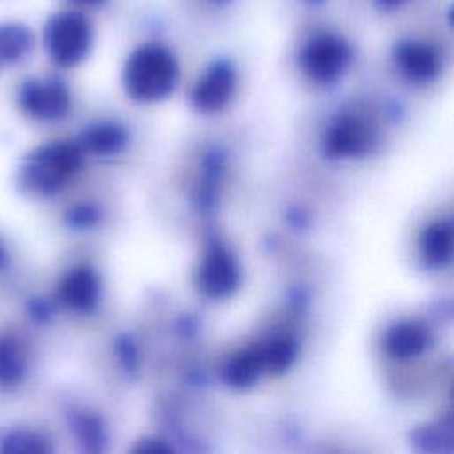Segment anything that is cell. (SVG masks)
<instances>
[{"instance_id":"8","label":"cell","mask_w":454,"mask_h":454,"mask_svg":"<svg viewBox=\"0 0 454 454\" xmlns=\"http://www.w3.org/2000/svg\"><path fill=\"white\" fill-rule=\"evenodd\" d=\"M101 296V278L90 266L69 270L59 284V298L74 312H92Z\"/></svg>"},{"instance_id":"9","label":"cell","mask_w":454,"mask_h":454,"mask_svg":"<svg viewBox=\"0 0 454 454\" xmlns=\"http://www.w3.org/2000/svg\"><path fill=\"white\" fill-rule=\"evenodd\" d=\"M395 59L403 73L413 80H429L440 69V59L434 48L419 41H406L399 44Z\"/></svg>"},{"instance_id":"11","label":"cell","mask_w":454,"mask_h":454,"mask_svg":"<svg viewBox=\"0 0 454 454\" xmlns=\"http://www.w3.org/2000/svg\"><path fill=\"white\" fill-rule=\"evenodd\" d=\"M34 46L32 30L18 21L0 23V71L25 59Z\"/></svg>"},{"instance_id":"24","label":"cell","mask_w":454,"mask_h":454,"mask_svg":"<svg viewBox=\"0 0 454 454\" xmlns=\"http://www.w3.org/2000/svg\"><path fill=\"white\" fill-rule=\"evenodd\" d=\"M450 21H452V25H454V7H452V11H450Z\"/></svg>"},{"instance_id":"12","label":"cell","mask_w":454,"mask_h":454,"mask_svg":"<svg viewBox=\"0 0 454 454\" xmlns=\"http://www.w3.org/2000/svg\"><path fill=\"white\" fill-rule=\"evenodd\" d=\"M128 144V131L115 122H99L82 135L80 145L89 153L110 156L121 153Z\"/></svg>"},{"instance_id":"13","label":"cell","mask_w":454,"mask_h":454,"mask_svg":"<svg viewBox=\"0 0 454 454\" xmlns=\"http://www.w3.org/2000/svg\"><path fill=\"white\" fill-rule=\"evenodd\" d=\"M25 372V364L18 344L7 337H0V383L16 385Z\"/></svg>"},{"instance_id":"15","label":"cell","mask_w":454,"mask_h":454,"mask_svg":"<svg viewBox=\"0 0 454 454\" xmlns=\"http://www.w3.org/2000/svg\"><path fill=\"white\" fill-rule=\"evenodd\" d=\"M266 371L280 372L284 371L294 358V342L289 337H278L270 344L262 346Z\"/></svg>"},{"instance_id":"18","label":"cell","mask_w":454,"mask_h":454,"mask_svg":"<svg viewBox=\"0 0 454 454\" xmlns=\"http://www.w3.org/2000/svg\"><path fill=\"white\" fill-rule=\"evenodd\" d=\"M119 348H121L119 353H121V358H122L124 365L126 367H133L135 365V348H133V344L128 342L126 339H122L119 342Z\"/></svg>"},{"instance_id":"5","label":"cell","mask_w":454,"mask_h":454,"mask_svg":"<svg viewBox=\"0 0 454 454\" xmlns=\"http://www.w3.org/2000/svg\"><path fill=\"white\" fill-rule=\"evenodd\" d=\"M351 59L346 41L333 34L314 35L300 53L301 69L316 82H330L342 74Z\"/></svg>"},{"instance_id":"14","label":"cell","mask_w":454,"mask_h":454,"mask_svg":"<svg viewBox=\"0 0 454 454\" xmlns=\"http://www.w3.org/2000/svg\"><path fill=\"white\" fill-rule=\"evenodd\" d=\"M2 450L11 452V454H43V452L51 450V447L46 442V438H43L37 433L16 431V433H11L9 436H5Z\"/></svg>"},{"instance_id":"16","label":"cell","mask_w":454,"mask_h":454,"mask_svg":"<svg viewBox=\"0 0 454 454\" xmlns=\"http://www.w3.org/2000/svg\"><path fill=\"white\" fill-rule=\"evenodd\" d=\"M74 427H76V434L82 438V442L87 445V449H90V450L101 449L105 434H103L101 424L94 417L76 419Z\"/></svg>"},{"instance_id":"23","label":"cell","mask_w":454,"mask_h":454,"mask_svg":"<svg viewBox=\"0 0 454 454\" xmlns=\"http://www.w3.org/2000/svg\"><path fill=\"white\" fill-rule=\"evenodd\" d=\"M209 2H213V4H218V5H223V4H227L229 0H209Z\"/></svg>"},{"instance_id":"4","label":"cell","mask_w":454,"mask_h":454,"mask_svg":"<svg viewBox=\"0 0 454 454\" xmlns=\"http://www.w3.org/2000/svg\"><path fill=\"white\" fill-rule=\"evenodd\" d=\"M239 280L241 270L234 254L218 241L209 243L197 271L200 293L215 300L227 298L238 289Z\"/></svg>"},{"instance_id":"22","label":"cell","mask_w":454,"mask_h":454,"mask_svg":"<svg viewBox=\"0 0 454 454\" xmlns=\"http://www.w3.org/2000/svg\"><path fill=\"white\" fill-rule=\"evenodd\" d=\"M4 261H5V252H4V247L0 245V266L4 264Z\"/></svg>"},{"instance_id":"2","label":"cell","mask_w":454,"mask_h":454,"mask_svg":"<svg viewBox=\"0 0 454 454\" xmlns=\"http://www.w3.org/2000/svg\"><path fill=\"white\" fill-rule=\"evenodd\" d=\"M82 145L73 142H51L34 149L20 168L23 188L37 195L59 192L80 168Z\"/></svg>"},{"instance_id":"1","label":"cell","mask_w":454,"mask_h":454,"mask_svg":"<svg viewBox=\"0 0 454 454\" xmlns=\"http://www.w3.org/2000/svg\"><path fill=\"white\" fill-rule=\"evenodd\" d=\"M179 80L174 53L158 43L138 46L126 60L122 83L126 92L142 103L161 101L172 94Z\"/></svg>"},{"instance_id":"3","label":"cell","mask_w":454,"mask_h":454,"mask_svg":"<svg viewBox=\"0 0 454 454\" xmlns=\"http://www.w3.org/2000/svg\"><path fill=\"white\" fill-rule=\"evenodd\" d=\"M43 35L50 59L62 67L83 62L94 39L90 21L78 11H59L50 16Z\"/></svg>"},{"instance_id":"7","label":"cell","mask_w":454,"mask_h":454,"mask_svg":"<svg viewBox=\"0 0 454 454\" xmlns=\"http://www.w3.org/2000/svg\"><path fill=\"white\" fill-rule=\"evenodd\" d=\"M236 89V69L229 60L213 62L192 90V103L199 112H220Z\"/></svg>"},{"instance_id":"6","label":"cell","mask_w":454,"mask_h":454,"mask_svg":"<svg viewBox=\"0 0 454 454\" xmlns=\"http://www.w3.org/2000/svg\"><path fill=\"white\" fill-rule=\"evenodd\" d=\"M18 99L28 115L43 121L60 119L69 112L71 106L69 90L59 78H32L23 82Z\"/></svg>"},{"instance_id":"17","label":"cell","mask_w":454,"mask_h":454,"mask_svg":"<svg viewBox=\"0 0 454 454\" xmlns=\"http://www.w3.org/2000/svg\"><path fill=\"white\" fill-rule=\"evenodd\" d=\"M98 218H99V213L90 206H78L73 211H69V216H67V220L73 227L94 225L98 222Z\"/></svg>"},{"instance_id":"10","label":"cell","mask_w":454,"mask_h":454,"mask_svg":"<svg viewBox=\"0 0 454 454\" xmlns=\"http://www.w3.org/2000/svg\"><path fill=\"white\" fill-rule=\"evenodd\" d=\"M266 371L262 348H247L236 353L223 369V380L234 388H248Z\"/></svg>"},{"instance_id":"20","label":"cell","mask_w":454,"mask_h":454,"mask_svg":"<svg viewBox=\"0 0 454 454\" xmlns=\"http://www.w3.org/2000/svg\"><path fill=\"white\" fill-rule=\"evenodd\" d=\"M71 2H74V4H78V5H83V7H101V5H105L108 0H71Z\"/></svg>"},{"instance_id":"19","label":"cell","mask_w":454,"mask_h":454,"mask_svg":"<svg viewBox=\"0 0 454 454\" xmlns=\"http://www.w3.org/2000/svg\"><path fill=\"white\" fill-rule=\"evenodd\" d=\"M135 450H138V452H163V450H170V447H167L165 443H156V440H149L144 445H138Z\"/></svg>"},{"instance_id":"21","label":"cell","mask_w":454,"mask_h":454,"mask_svg":"<svg viewBox=\"0 0 454 454\" xmlns=\"http://www.w3.org/2000/svg\"><path fill=\"white\" fill-rule=\"evenodd\" d=\"M404 0H381V4H385V5H399V4H403Z\"/></svg>"}]
</instances>
